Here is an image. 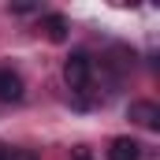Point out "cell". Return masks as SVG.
<instances>
[{
    "label": "cell",
    "instance_id": "7",
    "mask_svg": "<svg viewBox=\"0 0 160 160\" xmlns=\"http://www.w3.org/2000/svg\"><path fill=\"white\" fill-rule=\"evenodd\" d=\"M8 160H38V153H34V149H11Z\"/></svg>",
    "mask_w": 160,
    "mask_h": 160
},
{
    "label": "cell",
    "instance_id": "5",
    "mask_svg": "<svg viewBox=\"0 0 160 160\" xmlns=\"http://www.w3.org/2000/svg\"><path fill=\"white\" fill-rule=\"evenodd\" d=\"M41 30L48 34V41L60 45V41H67V19H63V15H45V19H41Z\"/></svg>",
    "mask_w": 160,
    "mask_h": 160
},
{
    "label": "cell",
    "instance_id": "8",
    "mask_svg": "<svg viewBox=\"0 0 160 160\" xmlns=\"http://www.w3.org/2000/svg\"><path fill=\"white\" fill-rule=\"evenodd\" d=\"M8 157H11V149H8V145L0 142V160H8Z\"/></svg>",
    "mask_w": 160,
    "mask_h": 160
},
{
    "label": "cell",
    "instance_id": "2",
    "mask_svg": "<svg viewBox=\"0 0 160 160\" xmlns=\"http://www.w3.org/2000/svg\"><path fill=\"white\" fill-rule=\"evenodd\" d=\"M26 97V86H22V75L15 67H0V101L4 104H19Z\"/></svg>",
    "mask_w": 160,
    "mask_h": 160
},
{
    "label": "cell",
    "instance_id": "3",
    "mask_svg": "<svg viewBox=\"0 0 160 160\" xmlns=\"http://www.w3.org/2000/svg\"><path fill=\"white\" fill-rule=\"evenodd\" d=\"M127 116L138 123V127H145V130H157L160 127V108L153 104V101H130Z\"/></svg>",
    "mask_w": 160,
    "mask_h": 160
},
{
    "label": "cell",
    "instance_id": "4",
    "mask_svg": "<svg viewBox=\"0 0 160 160\" xmlns=\"http://www.w3.org/2000/svg\"><path fill=\"white\" fill-rule=\"evenodd\" d=\"M145 157V145L138 142V138H112V145H108V160H142Z\"/></svg>",
    "mask_w": 160,
    "mask_h": 160
},
{
    "label": "cell",
    "instance_id": "1",
    "mask_svg": "<svg viewBox=\"0 0 160 160\" xmlns=\"http://www.w3.org/2000/svg\"><path fill=\"white\" fill-rule=\"evenodd\" d=\"M63 78H67V86H71V93L75 89H86L89 82H93V56L89 52H71L67 56V63H63Z\"/></svg>",
    "mask_w": 160,
    "mask_h": 160
},
{
    "label": "cell",
    "instance_id": "6",
    "mask_svg": "<svg viewBox=\"0 0 160 160\" xmlns=\"http://www.w3.org/2000/svg\"><path fill=\"white\" fill-rule=\"evenodd\" d=\"M38 4H11V15H38Z\"/></svg>",
    "mask_w": 160,
    "mask_h": 160
}]
</instances>
